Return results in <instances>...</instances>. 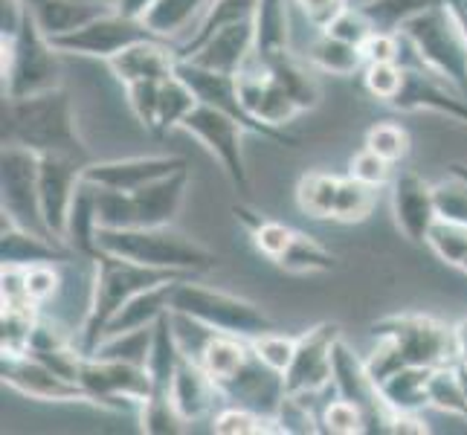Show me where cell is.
<instances>
[{"instance_id":"6da1fadb","label":"cell","mask_w":467,"mask_h":435,"mask_svg":"<svg viewBox=\"0 0 467 435\" xmlns=\"http://www.w3.org/2000/svg\"><path fill=\"white\" fill-rule=\"evenodd\" d=\"M372 337L378 346L372 351V357L366 360V366L372 372L375 383L407 366L441 368L459 363L456 326H444V322L432 316H418V314L386 316L372 326Z\"/></svg>"},{"instance_id":"7a4b0ae2","label":"cell","mask_w":467,"mask_h":435,"mask_svg":"<svg viewBox=\"0 0 467 435\" xmlns=\"http://www.w3.org/2000/svg\"><path fill=\"white\" fill-rule=\"evenodd\" d=\"M4 145H24L36 154H67L93 163L76 125L73 99L53 88L26 99H4Z\"/></svg>"},{"instance_id":"3957f363","label":"cell","mask_w":467,"mask_h":435,"mask_svg":"<svg viewBox=\"0 0 467 435\" xmlns=\"http://www.w3.org/2000/svg\"><path fill=\"white\" fill-rule=\"evenodd\" d=\"M93 264H96L93 294H90V305H88L82 328L76 334V346L85 357H93V354L99 351L105 340V328L110 326V319L122 311V305L128 299L154 285L192 276V273H181V270H160L149 264H137L131 259H119V255H110V253H99V259Z\"/></svg>"},{"instance_id":"277c9868","label":"cell","mask_w":467,"mask_h":435,"mask_svg":"<svg viewBox=\"0 0 467 435\" xmlns=\"http://www.w3.org/2000/svg\"><path fill=\"white\" fill-rule=\"evenodd\" d=\"M96 244L102 253L131 259L160 270L181 273H209L221 264V255L206 250L198 241L174 233L171 227H128V230H96Z\"/></svg>"},{"instance_id":"5b68a950","label":"cell","mask_w":467,"mask_h":435,"mask_svg":"<svg viewBox=\"0 0 467 435\" xmlns=\"http://www.w3.org/2000/svg\"><path fill=\"white\" fill-rule=\"evenodd\" d=\"M4 47V99H26L61 88V53L44 36L24 6V21L12 36H0Z\"/></svg>"},{"instance_id":"8992f818","label":"cell","mask_w":467,"mask_h":435,"mask_svg":"<svg viewBox=\"0 0 467 435\" xmlns=\"http://www.w3.org/2000/svg\"><path fill=\"white\" fill-rule=\"evenodd\" d=\"M171 311L198 319L213 331L235 334V337H244V340L276 331V322H273L255 302L198 285L192 276L177 282L174 296H171Z\"/></svg>"},{"instance_id":"52a82bcc","label":"cell","mask_w":467,"mask_h":435,"mask_svg":"<svg viewBox=\"0 0 467 435\" xmlns=\"http://www.w3.org/2000/svg\"><path fill=\"white\" fill-rule=\"evenodd\" d=\"M400 36L412 44L418 67L447 78L459 93L467 96V38L450 18L444 4L412 18L400 29Z\"/></svg>"},{"instance_id":"ba28073f","label":"cell","mask_w":467,"mask_h":435,"mask_svg":"<svg viewBox=\"0 0 467 435\" xmlns=\"http://www.w3.org/2000/svg\"><path fill=\"white\" fill-rule=\"evenodd\" d=\"M78 383L93 398V407L110 412L140 409L151 398L149 366L122 357H85Z\"/></svg>"},{"instance_id":"9c48e42d","label":"cell","mask_w":467,"mask_h":435,"mask_svg":"<svg viewBox=\"0 0 467 435\" xmlns=\"http://www.w3.org/2000/svg\"><path fill=\"white\" fill-rule=\"evenodd\" d=\"M0 212L29 233L53 238L41 215L38 154L24 149V145H4V151H0Z\"/></svg>"},{"instance_id":"30bf717a","label":"cell","mask_w":467,"mask_h":435,"mask_svg":"<svg viewBox=\"0 0 467 435\" xmlns=\"http://www.w3.org/2000/svg\"><path fill=\"white\" fill-rule=\"evenodd\" d=\"M343 337L340 322H319L311 331L299 334L294 360L285 372V389L299 404L334 389V343Z\"/></svg>"},{"instance_id":"8fae6325","label":"cell","mask_w":467,"mask_h":435,"mask_svg":"<svg viewBox=\"0 0 467 435\" xmlns=\"http://www.w3.org/2000/svg\"><path fill=\"white\" fill-rule=\"evenodd\" d=\"M177 76L186 78L189 88L198 93V99L203 105H213V108L223 110L227 117H233L235 122L244 125L250 134H259V137H265L270 142L282 145V149H299V145H302V140L296 134L285 131V128H279V125L259 122L253 114H247V108L241 105L235 76L218 73V70H206L195 61H181V58H177Z\"/></svg>"},{"instance_id":"7c38bea8","label":"cell","mask_w":467,"mask_h":435,"mask_svg":"<svg viewBox=\"0 0 467 435\" xmlns=\"http://www.w3.org/2000/svg\"><path fill=\"white\" fill-rule=\"evenodd\" d=\"M149 38H160V36H154L146 26V21L131 18V15H122L119 9H114L110 15H102V18L78 26L67 32V36H56L50 41L61 56H88V58L110 61L117 53L128 50L131 44L149 41Z\"/></svg>"},{"instance_id":"4fadbf2b","label":"cell","mask_w":467,"mask_h":435,"mask_svg":"<svg viewBox=\"0 0 467 435\" xmlns=\"http://www.w3.org/2000/svg\"><path fill=\"white\" fill-rule=\"evenodd\" d=\"M181 131L195 137L203 149L218 160L238 192H250V171L244 163V149H241V137H244V131H247L244 125L235 122L233 117H227L223 110L201 102L183 119Z\"/></svg>"},{"instance_id":"5bb4252c","label":"cell","mask_w":467,"mask_h":435,"mask_svg":"<svg viewBox=\"0 0 467 435\" xmlns=\"http://www.w3.org/2000/svg\"><path fill=\"white\" fill-rule=\"evenodd\" d=\"M0 378H4V386L21 392L29 400H38V404H90L93 407V398L88 395L82 383L61 378L50 366L29 357V354H4V360H0Z\"/></svg>"},{"instance_id":"9a60e30c","label":"cell","mask_w":467,"mask_h":435,"mask_svg":"<svg viewBox=\"0 0 467 435\" xmlns=\"http://www.w3.org/2000/svg\"><path fill=\"white\" fill-rule=\"evenodd\" d=\"M85 160L67 154H38V192H41V215L50 235L61 247H67V215L73 206L76 186L82 183ZM70 250V247H67Z\"/></svg>"},{"instance_id":"2e32d148","label":"cell","mask_w":467,"mask_h":435,"mask_svg":"<svg viewBox=\"0 0 467 435\" xmlns=\"http://www.w3.org/2000/svg\"><path fill=\"white\" fill-rule=\"evenodd\" d=\"M331 360H334V395L351 400L354 407H360V412L366 415V432H386L389 409L383 404L378 383L372 372H368L366 360L343 340V337L334 343Z\"/></svg>"},{"instance_id":"e0dca14e","label":"cell","mask_w":467,"mask_h":435,"mask_svg":"<svg viewBox=\"0 0 467 435\" xmlns=\"http://www.w3.org/2000/svg\"><path fill=\"white\" fill-rule=\"evenodd\" d=\"M392 215L398 230L412 244H427L430 230L436 227V186L424 181L415 169H398L392 177Z\"/></svg>"},{"instance_id":"ac0fdd59","label":"cell","mask_w":467,"mask_h":435,"mask_svg":"<svg viewBox=\"0 0 467 435\" xmlns=\"http://www.w3.org/2000/svg\"><path fill=\"white\" fill-rule=\"evenodd\" d=\"M221 395L230 400V404H238V407H247L259 415H267V418H279L282 412V404L287 398V389H285V375L276 372V368H270L267 363H262L255 357V351L250 354V360L238 368V372L218 383Z\"/></svg>"},{"instance_id":"d6986e66","label":"cell","mask_w":467,"mask_h":435,"mask_svg":"<svg viewBox=\"0 0 467 435\" xmlns=\"http://www.w3.org/2000/svg\"><path fill=\"white\" fill-rule=\"evenodd\" d=\"M235 82H238L241 105H244L247 114H253L259 122L285 128L287 122H294L302 114L299 105L287 96V90L279 88L276 78H273L255 58H250L244 67L235 73Z\"/></svg>"},{"instance_id":"ffe728a7","label":"cell","mask_w":467,"mask_h":435,"mask_svg":"<svg viewBox=\"0 0 467 435\" xmlns=\"http://www.w3.org/2000/svg\"><path fill=\"white\" fill-rule=\"evenodd\" d=\"M436 73H430L424 67H410L404 64V88L392 99V108L400 114H418V110H432V114L450 117L453 122L467 125V96L453 93L444 85H439Z\"/></svg>"},{"instance_id":"44dd1931","label":"cell","mask_w":467,"mask_h":435,"mask_svg":"<svg viewBox=\"0 0 467 435\" xmlns=\"http://www.w3.org/2000/svg\"><path fill=\"white\" fill-rule=\"evenodd\" d=\"M181 169H189L183 157H125V160H105V163H96L93 160V163L85 166L82 177L105 189L137 192Z\"/></svg>"},{"instance_id":"7402d4cb","label":"cell","mask_w":467,"mask_h":435,"mask_svg":"<svg viewBox=\"0 0 467 435\" xmlns=\"http://www.w3.org/2000/svg\"><path fill=\"white\" fill-rule=\"evenodd\" d=\"M189 192V169L160 177V181L131 192L134 227H171L181 215Z\"/></svg>"},{"instance_id":"603a6c76","label":"cell","mask_w":467,"mask_h":435,"mask_svg":"<svg viewBox=\"0 0 467 435\" xmlns=\"http://www.w3.org/2000/svg\"><path fill=\"white\" fill-rule=\"evenodd\" d=\"M110 73H114L122 85L131 82H166L169 76L177 73V47L166 38H149L131 44L128 50L117 53L108 61Z\"/></svg>"},{"instance_id":"cb8c5ba5","label":"cell","mask_w":467,"mask_h":435,"mask_svg":"<svg viewBox=\"0 0 467 435\" xmlns=\"http://www.w3.org/2000/svg\"><path fill=\"white\" fill-rule=\"evenodd\" d=\"M221 389L218 383L209 378V372L201 366L198 357L183 351L181 363H177V372L171 380V404L181 412V418L186 424H195L201 418L213 415L215 404H218Z\"/></svg>"},{"instance_id":"d4e9b609","label":"cell","mask_w":467,"mask_h":435,"mask_svg":"<svg viewBox=\"0 0 467 435\" xmlns=\"http://www.w3.org/2000/svg\"><path fill=\"white\" fill-rule=\"evenodd\" d=\"M0 259H4V264L32 267V264L73 262L76 253L56 244L53 238H44L38 233H29V230L18 227L9 215L0 212Z\"/></svg>"},{"instance_id":"484cf974","label":"cell","mask_w":467,"mask_h":435,"mask_svg":"<svg viewBox=\"0 0 467 435\" xmlns=\"http://www.w3.org/2000/svg\"><path fill=\"white\" fill-rule=\"evenodd\" d=\"M47 38L67 36L117 9V0H21Z\"/></svg>"},{"instance_id":"4316f807","label":"cell","mask_w":467,"mask_h":435,"mask_svg":"<svg viewBox=\"0 0 467 435\" xmlns=\"http://www.w3.org/2000/svg\"><path fill=\"white\" fill-rule=\"evenodd\" d=\"M253 50H255V21H241V24H230L218 29L215 36L186 61H195L206 70L235 76L253 58Z\"/></svg>"},{"instance_id":"83f0119b","label":"cell","mask_w":467,"mask_h":435,"mask_svg":"<svg viewBox=\"0 0 467 435\" xmlns=\"http://www.w3.org/2000/svg\"><path fill=\"white\" fill-rule=\"evenodd\" d=\"M177 282H183V279L154 285V287L142 290V294L128 299L122 305V311L114 319H110V326L105 328V340H108V337H119V334H131V331L151 328L160 316L171 311V296H174Z\"/></svg>"},{"instance_id":"f1b7e54d","label":"cell","mask_w":467,"mask_h":435,"mask_svg":"<svg viewBox=\"0 0 467 435\" xmlns=\"http://www.w3.org/2000/svg\"><path fill=\"white\" fill-rule=\"evenodd\" d=\"M436 368L407 366L378 383V392L389 412H421L430 407V378Z\"/></svg>"},{"instance_id":"f546056e","label":"cell","mask_w":467,"mask_h":435,"mask_svg":"<svg viewBox=\"0 0 467 435\" xmlns=\"http://www.w3.org/2000/svg\"><path fill=\"white\" fill-rule=\"evenodd\" d=\"M255 9H259V0H213L209 9L201 15L198 29L192 32V38H186L183 44H174L177 47V58H181V61L192 58L223 26L241 24V21H253Z\"/></svg>"},{"instance_id":"4dcf8cb0","label":"cell","mask_w":467,"mask_h":435,"mask_svg":"<svg viewBox=\"0 0 467 435\" xmlns=\"http://www.w3.org/2000/svg\"><path fill=\"white\" fill-rule=\"evenodd\" d=\"M255 50L253 58L265 64L276 56L291 53V29H287L285 0H259L255 9Z\"/></svg>"},{"instance_id":"1f68e13d","label":"cell","mask_w":467,"mask_h":435,"mask_svg":"<svg viewBox=\"0 0 467 435\" xmlns=\"http://www.w3.org/2000/svg\"><path fill=\"white\" fill-rule=\"evenodd\" d=\"M96 203H93V183L85 181L76 186V195H73V206H70V215H67V247L82 255V259L96 262L99 259V244H96Z\"/></svg>"},{"instance_id":"d6a6232c","label":"cell","mask_w":467,"mask_h":435,"mask_svg":"<svg viewBox=\"0 0 467 435\" xmlns=\"http://www.w3.org/2000/svg\"><path fill=\"white\" fill-rule=\"evenodd\" d=\"M250 354H253V346H250V340H244V337L215 331L206 340V346L201 348L198 360L209 372V378H213L215 383H223L250 360Z\"/></svg>"},{"instance_id":"836d02e7","label":"cell","mask_w":467,"mask_h":435,"mask_svg":"<svg viewBox=\"0 0 467 435\" xmlns=\"http://www.w3.org/2000/svg\"><path fill=\"white\" fill-rule=\"evenodd\" d=\"M262 67L273 78H276L279 88L287 90V96H291V99L299 105V110H314L319 105V85H317V78L311 76L308 64L294 56V50L265 61Z\"/></svg>"},{"instance_id":"e575fe53","label":"cell","mask_w":467,"mask_h":435,"mask_svg":"<svg viewBox=\"0 0 467 435\" xmlns=\"http://www.w3.org/2000/svg\"><path fill=\"white\" fill-rule=\"evenodd\" d=\"M305 58H308L311 67L331 76H354L363 73L366 67V56L360 47H354L343 38H334L331 32H319Z\"/></svg>"},{"instance_id":"d590c367","label":"cell","mask_w":467,"mask_h":435,"mask_svg":"<svg viewBox=\"0 0 467 435\" xmlns=\"http://www.w3.org/2000/svg\"><path fill=\"white\" fill-rule=\"evenodd\" d=\"M233 215L238 218L241 227L250 233L253 244L259 247V253H265L270 262H276L279 255L287 250V244L294 241V235H296V230L285 227V223H279V221H270V218L259 215L247 203H233Z\"/></svg>"},{"instance_id":"8d00e7d4","label":"cell","mask_w":467,"mask_h":435,"mask_svg":"<svg viewBox=\"0 0 467 435\" xmlns=\"http://www.w3.org/2000/svg\"><path fill=\"white\" fill-rule=\"evenodd\" d=\"M209 4H213V0H154L146 9V15H142V21H146V26L154 36L171 41L174 36H181L201 12H206Z\"/></svg>"},{"instance_id":"74e56055","label":"cell","mask_w":467,"mask_h":435,"mask_svg":"<svg viewBox=\"0 0 467 435\" xmlns=\"http://www.w3.org/2000/svg\"><path fill=\"white\" fill-rule=\"evenodd\" d=\"M201 105L198 93L189 88L186 78L181 76H169L163 85H160V105H157V131L154 137H166L174 128H181L183 119Z\"/></svg>"},{"instance_id":"f35d334b","label":"cell","mask_w":467,"mask_h":435,"mask_svg":"<svg viewBox=\"0 0 467 435\" xmlns=\"http://www.w3.org/2000/svg\"><path fill=\"white\" fill-rule=\"evenodd\" d=\"M340 177L331 171H308L296 183V203L308 218L331 221L334 218V201Z\"/></svg>"},{"instance_id":"ab89813d","label":"cell","mask_w":467,"mask_h":435,"mask_svg":"<svg viewBox=\"0 0 467 435\" xmlns=\"http://www.w3.org/2000/svg\"><path fill=\"white\" fill-rule=\"evenodd\" d=\"M276 264L287 273H331L340 267V259L322 247L317 238L296 233L287 250L276 259Z\"/></svg>"},{"instance_id":"60d3db41","label":"cell","mask_w":467,"mask_h":435,"mask_svg":"<svg viewBox=\"0 0 467 435\" xmlns=\"http://www.w3.org/2000/svg\"><path fill=\"white\" fill-rule=\"evenodd\" d=\"M441 6V0H366L363 15L375 24L378 32H400L412 18Z\"/></svg>"},{"instance_id":"b9f144b4","label":"cell","mask_w":467,"mask_h":435,"mask_svg":"<svg viewBox=\"0 0 467 435\" xmlns=\"http://www.w3.org/2000/svg\"><path fill=\"white\" fill-rule=\"evenodd\" d=\"M38 305H4L0 311V351L4 354H26L32 334L38 326Z\"/></svg>"},{"instance_id":"7bdbcfd3","label":"cell","mask_w":467,"mask_h":435,"mask_svg":"<svg viewBox=\"0 0 467 435\" xmlns=\"http://www.w3.org/2000/svg\"><path fill=\"white\" fill-rule=\"evenodd\" d=\"M213 432L218 435H262V432H285L279 418L259 415L247 407L230 404L213 415Z\"/></svg>"},{"instance_id":"ee69618b","label":"cell","mask_w":467,"mask_h":435,"mask_svg":"<svg viewBox=\"0 0 467 435\" xmlns=\"http://www.w3.org/2000/svg\"><path fill=\"white\" fill-rule=\"evenodd\" d=\"M430 407L467 421V392L462 386L456 363L441 366L432 372V378H430Z\"/></svg>"},{"instance_id":"f6af8a7d","label":"cell","mask_w":467,"mask_h":435,"mask_svg":"<svg viewBox=\"0 0 467 435\" xmlns=\"http://www.w3.org/2000/svg\"><path fill=\"white\" fill-rule=\"evenodd\" d=\"M375 206V189L366 186L358 177H340V186H337V201H334V218L331 221H343V223H354L368 218Z\"/></svg>"},{"instance_id":"bcb514c9","label":"cell","mask_w":467,"mask_h":435,"mask_svg":"<svg viewBox=\"0 0 467 435\" xmlns=\"http://www.w3.org/2000/svg\"><path fill=\"white\" fill-rule=\"evenodd\" d=\"M363 88L375 99L392 105V99L404 88V64L400 61H368L363 67Z\"/></svg>"},{"instance_id":"7dc6e473","label":"cell","mask_w":467,"mask_h":435,"mask_svg":"<svg viewBox=\"0 0 467 435\" xmlns=\"http://www.w3.org/2000/svg\"><path fill=\"white\" fill-rule=\"evenodd\" d=\"M366 149H372L383 160H389L392 166H398L410 154V134L398 122H375L366 134Z\"/></svg>"},{"instance_id":"c3c4849f","label":"cell","mask_w":467,"mask_h":435,"mask_svg":"<svg viewBox=\"0 0 467 435\" xmlns=\"http://www.w3.org/2000/svg\"><path fill=\"white\" fill-rule=\"evenodd\" d=\"M427 247L439 255L447 267H459V262L467 253V227L450 221H436V227L430 230Z\"/></svg>"},{"instance_id":"681fc988","label":"cell","mask_w":467,"mask_h":435,"mask_svg":"<svg viewBox=\"0 0 467 435\" xmlns=\"http://www.w3.org/2000/svg\"><path fill=\"white\" fill-rule=\"evenodd\" d=\"M319 424H322V432L354 435V432H366V415L360 412V407H354L351 400L334 395V400H328V404L322 407Z\"/></svg>"},{"instance_id":"f907efd6","label":"cell","mask_w":467,"mask_h":435,"mask_svg":"<svg viewBox=\"0 0 467 435\" xmlns=\"http://www.w3.org/2000/svg\"><path fill=\"white\" fill-rule=\"evenodd\" d=\"M436 212H439V221L467 227V181L464 177L450 174L447 181L436 183Z\"/></svg>"},{"instance_id":"816d5d0a","label":"cell","mask_w":467,"mask_h":435,"mask_svg":"<svg viewBox=\"0 0 467 435\" xmlns=\"http://www.w3.org/2000/svg\"><path fill=\"white\" fill-rule=\"evenodd\" d=\"M296 340L299 337H287L282 334L279 328L276 331H267L262 337H253L250 346L255 351V357L262 363H267L270 368H276V372H287V366L294 360V351H296Z\"/></svg>"},{"instance_id":"f5cc1de1","label":"cell","mask_w":467,"mask_h":435,"mask_svg":"<svg viewBox=\"0 0 467 435\" xmlns=\"http://www.w3.org/2000/svg\"><path fill=\"white\" fill-rule=\"evenodd\" d=\"M160 85L163 82H131L125 85L128 105L146 131H157V105H160Z\"/></svg>"},{"instance_id":"db71d44e","label":"cell","mask_w":467,"mask_h":435,"mask_svg":"<svg viewBox=\"0 0 467 435\" xmlns=\"http://www.w3.org/2000/svg\"><path fill=\"white\" fill-rule=\"evenodd\" d=\"M322 32H331L334 38H343L354 47H363L368 38H372L375 24L366 18L360 6H346Z\"/></svg>"},{"instance_id":"11a10c76","label":"cell","mask_w":467,"mask_h":435,"mask_svg":"<svg viewBox=\"0 0 467 435\" xmlns=\"http://www.w3.org/2000/svg\"><path fill=\"white\" fill-rule=\"evenodd\" d=\"M395 166L389 163V160H383L380 154H375L372 149H366L363 145V151H358L351 157V163H348V174L351 177H358V181H363L366 186H386V183H392V171Z\"/></svg>"},{"instance_id":"9f6ffc18","label":"cell","mask_w":467,"mask_h":435,"mask_svg":"<svg viewBox=\"0 0 467 435\" xmlns=\"http://www.w3.org/2000/svg\"><path fill=\"white\" fill-rule=\"evenodd\" d=\"M61 276L56 264H32L26 267V296L41 308V305L50 302L58 294Z\"/></svg>"},{"instance_id":"6f0895ef","label":"cell","mask_w":467,"mask_h":435,"mask_svg":"<svg viewBox=\"0 0 467 435\" xmlns=\"http://www.w3.org/2000/svg\"><path fill=\"white\" fill-rule=\"evenodd\" d=\"M363 56H366V64L368 61H400V53H404V36L400 32H372V38H368L363 47Z\"/></svg>"},{"instance_id":"680465c9","label":"cell","mask_w":467,"mask_h":435,"mask_svg":"<svg viewBox=\"0 0 467 435\" xmlns=\"http://www.w3.org/2000/svg\"><path fill=\"white\" fill-rule=\"evenodd\" d=\"M294 4L299 6L305 18H308V24H314L322 32L348 6V0H294Z\"/></svg>"},{"instance_id":"91938a15","label":"cell","mask_w":467,"mask_h":435,"mask_svg":"<svg viewBox=\"0 0 467 435\" xmlns=\"http://www.w3.org/2000/svg\"><path fill=\"white\" fill-rule=\"evenodd\" d=\"M441 4L450 12V18L456 21V26L462 29V36L467 38V0H441Z\"/></svg>"},{"instance_id":"94428289","label":"cell","mask_w":467,"mask_h":435,"mask_svg":"<svg viewBox=\"0 0 467 435\" xmlns=\"http://www.w3.org/2000/svg\"><path fill=\"white\" fill-rule=\"evenodd\" d=\"M151 4H154V0H117V9L122 15H131V18H142Z\"/></svg>"},{"instance_id":"6125c7cd","label":"cell","mask_w":467,"mask_h":435,"mask_svg":"<svg viewBox=\"0 0 467 435\" xmlns=\"http://www.w3.org/2000/svg\"><path fill=\"white\" fill-rule=\"evenodd\" d=\"M456 340H459V363L467 366V319L456 326Z\"/></svg>"},{"instance_id":"be15d7a7","label":"cell","mask_w":467,"mask_h":435,"mask_svg":"<svg viewBox=\"0 0 467 435\" xmlns=\"http://www.w3.org/2000/svg\"><path fill=\"white\" fill-rule=\"evenodd\" d=\"M450 174H459L467 181V163H450Z\"/></svg>"},{"instance_id":"e7e4bbea","label":"cell","mask_w":467,"mask_h":435,"mask_svg":"<svg viewBox=\"0 0 467 435\" xmlns=\"http://www.w3.org/2000/svg\"><path fill=\"white\" fill-rule=\"evenodd\" d=\"M456 270H462V273H464V276H467V253H464V259L459 262V267H456Z\"/></svg>"}]
</instances>
